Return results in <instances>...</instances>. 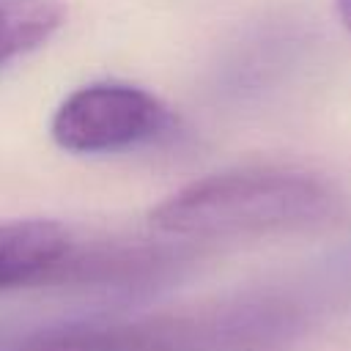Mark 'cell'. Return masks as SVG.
I'll list each match as a JSON object with an SVG mask.
<instances>
[{
	"label": "cell",
	"mask_w": 351,
	"mask_h": 351,
	"mask_svg": "<svg viewBox=\"0 0 351 351\" xmlns=\"http://www.w3.org/2000/svg\"><path fill=\"white\" fill-rule=\"evenodd\" d=\"M66 19V0H0V66L47 44Z\"/></svg>",
	"instance_id": "5b68a950"
},
{
	"label": "cell",
	"mask_w": 351,
	"mask_h": 351,
	"mask_svg": "<svg viewBox=\"0 0 351 351\" xmlns=\"http://www.w3.org/2000/svg\"><path fill=\"white\" fill-rule=\"evenodd\" d=\"M310 321L291 291L244 293L192 313L82 318L0 335V351H271Z\"/></svg>",
	"instance_id": "6da1fadb"
},
{
	"label": "cell",
	"mask_w": 351,
	"mask_h": 351,
	"mask_svg": "<svg viewBox=\"0 0 351 351\" xmlns=\"http://www.w3.org/2000/svg\"><path fill=\"white\" fill-rule=\"evenodd\" d=\"M77 239L55 219L0 222V291L58 282Z\"/></svg>",
	"instance_id": "277c9868"
},
{
	"label": "cell",
	"mask_w": 351,
	"mask_h": 351,
	"mask_svg": "<svg viewBox=\"0 0 351 351\" xmlns=\"http://www.w3.org/2000/svg\"><path fill=\"white\" fill-rule=\"evenodd\" d=\"M337 192L315 173L282 165H247L203 176L151 211L159 233L197 241H255L326 225Z\"/></svg>",
	"instance_id": "7a4b0ae2"
},
{
	"label": "cell",
	"mask_w": 351,
	"mask_h": 351,
	"mask_svg": "<svg viewBox=\"0 0 351 351\" xmlns=\"http://www.w3.org/2000/svg\"><path fill=\"white\" fill-rule=\"evenodd\" d=\"M335 5H337V16H340V22L351 30V0H337Z\"/></svg>",
	"instance_id": "8992f818"
},
{
	"label": "cell",
	"mask_w": 351,
	"mask_h": 351,
	"mask_svg": "<svg viewBox=\"0 0 351 351\" xmlns=\"http://www.w3.org/2000/svg\"><path fill=\"white\" fill-rule=\"evenodd\" d=\"M170 121L167 107L140 85L90 82L69 93L52 115V140L74 154H107L140 145Z\"/></svg>",
	"instance_id": "3957f363"
}]
</instances>
